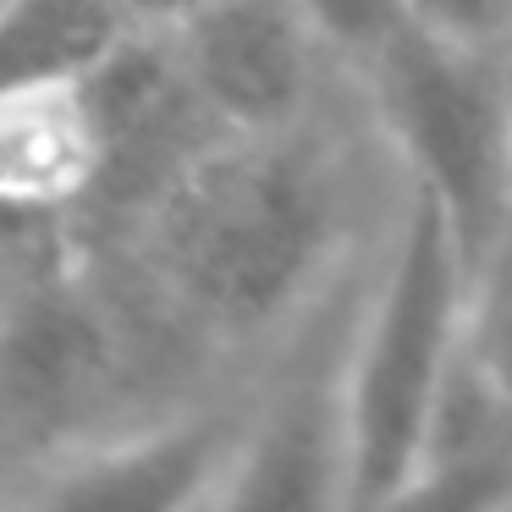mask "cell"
I'll list each match as a JSON object with an SVG mask.
<instances>
[{
    "label": "cell",
    "mask_w": 512,
    "mask_h": 512,
    "mask_svg": "<svg viewBox=\"0 0 512 512\" xmlns=\"http://www.w3.org/2000/svg\"><path fill=\"white\" fill-rule=\"evenodd\" d=\"M397 188L402 171L353 94L303 127L210 138L94 248L149 292L215 380L243 386L347 292Z\"/></svg>",
    "instance_id": "obj_1"
},
{
    "label": "cell",
    "mask_w": 512,
    "mask_h": 512,
    "mask_svg": "<svg viewBox=\"0 0 512 512\" xmlns=\"http://www.w3.org/2000/svg\"><path fill=\"white\" fill-rule=\"evenodd\" d=\"M474 276L452 215L402 182L358 270L342 336L347 507H402L468 347Z\"/></svg>",
    "instance_id": "obj_2"
},
{
    "label": "cell",
    "mask_w": 512,
    "mask_h": 512,
    "mask_svg": "<svg viewBox=\"0 0 512 512\" xmlns=\"http://www.w3.org/2000/svg\"><path fill=\"white\" fill-rule=\"evenodd\" d=\"M402 182L424 188L485 265L512 232V45L408 23L353 72Z\"/></svg>",
    "instance_id": "obj_3"
},
{
    "label": "cell",
    "mask_w": 512,
    "mask_h": 512,
    "mask_svg": "<svg viewBox=\"0 0 512 512\" xmlns=\"http://www.w3.org/2000/svg\"><path fill=\"white\" fill-rule=\"evenodd\" d=\"M248 424L243 386H204L193 397L155 408L78 452L17 468L0 507H133L182 512L221 507L237 441Z\"/></svg>",
    "instance_id": "obj_4"
},
{
    "label": "cell",
    "mask_w": 512,
    "mask_h": 512,
    "mask_svg": "<svg viewBox=\"0 0 512 512\" xmlns=\"http://www.w3.org/2000/svg\"><path fill=\"white\" fill-rule=\"evenodd\" d=\"M182 78L226 133H281L358 94L298 0H199L166 23Z\"/></svg>",
    "instance_id": "obj_5"
},
{
    "label": "cell",
    "mask_w": 512,
    "mask_h": 512,
    "mask_svg": "<svg viewBox=\"0 0 512 512\" xmlns=\"http://www.w3.org/2000/svg\"><path fill=\"white\" fill-rule=\"evenodd\" d=\"M105 166V133L78 83L0 89V221L50 226L83 210Z\"/></svg>",
    "instance_id": "obj_6"
},
{
    "label": "cell",
    "mask_w": 512,
    "mask_h": 512,
    "mask_svg": "<svg viewBox=\"0 0 512 512\" xmlns=\"http://www.w3.org/2000/svg\"><path fill=\"white\" fill-rule=\"evenodd\" d=\"M144 23L133 0H12L0 12V89L89 78Z\"/></svg>",
    "instance_id": "obj_7"
},
{
    "label": "cell",
    "mask_w": 512,
    "mask_h": 512,
    "mask_svg": "<svg viewBox=\"0 0 512 512\" xmlns=\"http://www.w3.org/2000/svg\"><path fill=\"white\" fill-rule=\"evenodd\" d=\"M468 358L512 408V232L474 276V309H468Z\"/></svg>",
    "instance_id": "obj_8"
},
{
    "label": "cell",
    "mask_w": 512,
    "mask_h": 512,
    "mask_svg": "<svg viewBox=\"0 0 512 512\" xmlns=\"http://www.w3.org/2000/svg\"><path fill=\"white\" fill-rule=\"evenodd\" d=\"M298 12L331 45V56L358 72L413 17V0H298Z\"/></svg>",
    "instance_id": "obj_9"
},
{
    "label": "cell",
    "mask_w": 512,
    "mask_h": 512,
    "mask_svg": "<svg viewBox=\"0 0 512 512\" xmlns=\"http://www.w3.org/2000/svg\"><path fill=\"white\" fill-rule=\"evenodd\" d=\"M413 17L457 39L512 45V0H413Z\"/></svg>",
    "instance_id": "obj_10"
},
{
    "label": "cell",
    "mask_w": 512,
    "mask_h": 512,
    "mask_svg": "<svg viewBox=\"0 0 512 512\" xmlns=\"http://www.w3.org/2000/svg\"><path fill=\"white\" fill-rule=\"evenodd\" d=\"M133 6L149 17V23H171V17H182L188 6H199V0H133Z\"/></svg>",
    "instance_id": "obj_11"
},
{
    "label": "cell",
    "mask_w": 512,
    "mask_h": 512,
    "mask_svg": "<svg viewBox=\"0 0 512 512\" xmlns=\"http://www.w3.org/2000/svg\"><path fill=\"white\" fill-rule=\"evenodd\" d=\"M56 226V221H50ZM34 232H45V226H17V221H0V243H23V237H34Z\"/></svg>",
    "instance_id": "obj_12"
},
{
    "label": "cell",
    "mask_w": 512,
    "mask_h": 512,
    "mask_svg": "<svg viewBox=\"0 0 512 512\" xmlns=\"http://www.w3.org/2000/svg\"><path fill=\"white\" fill-rule=\"evenodd\" d=\"M6 479H12V463H6V457H0V496H6Z\"/></svg>",
    "instance_id": "obj_13"
},
{
    "label": "cell",
    "mask_w": 512,
    "mask_h": 512,
    "mask_svg": "<svg viewBox=\"0 0 512 512\" xmlns=\"http://www.w3.org/2000/svg\"><path fill=\"white\" fill-rule=\"evenodd\" d=\"M6 6H12V0H0V12H6Z\"/></svg>",
    "instance_id": "obj_14"
}]
</instances>
